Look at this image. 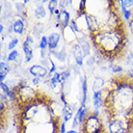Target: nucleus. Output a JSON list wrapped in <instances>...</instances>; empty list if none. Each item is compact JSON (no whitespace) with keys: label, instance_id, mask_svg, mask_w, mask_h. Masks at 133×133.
<instances>
[{"label":"nucleus","instance_id":"4","mask_svg":"<svg viewBox=\"0 0 133 133\" xmlns=\"http://www.w3.org/2000/svg\"><path fill=\"white\" fill-rule=\"evenodd\" d=\"M79 133H110L99 110L88 111L83 123L79 127Z\"/></svg>","mask_w":133,"mask_h":133},{"label":"nucleus","instance_id":"1","mask_svg":"<svg viewBox=\"0 0 133 133\" xmlns=\"http://www.w3.org/2000/svg\"><path fill=\"white\" fill-rule=\"evenodd\" d=\"M81 33L105 61L119 65L127 61L129 29L119 0L70 1Z\"/></svg>","mask_w":133,"mask_h":133},{"label":"nucleus","instance_id":"14","mask_svg":"<svg viewBox=\"0 0 133 133\" xmlns=\"http://www.w3.org/2000/svg\"><path fill=\"white\" fill-rule=\"evenodd\" d=\"M23 51L24 54H25V61H26V63L30 62L32 60V58H33V48L26 42H24L23 43Z\"/></svg>","mask_w":133,"mask_h":133},{"label":"nucleus","instance_id":"17","mask_svg":"<svg viewBox=\"0 0 133 133\" xmlns=\"http://www.w3.org/2000/svg\"><path fill=\"white\" fill-rule=\"evenodd\" d=\"M46 16V12H45V9L43 8V5H39V6L36 8L35 10V17L38 18V19H41V18H43Z\"/></svg>","mask_w":133,"mask_h":133},{"label":"nucleus","instance_id":"13","mask_svg":"<svg viewBox=\"0 0 133 133\" xmlns=\"http://www.w3.org/2000/svg\"><path fill=\"white\" fill-rule=\"evenodd\" d=\"M13 25H14V31H15V33L22 35L24 29H25V25H24L23 20L20 19V18L16 19L15 20V22L13 23Z\"/></svg>","mask_w":133,"mask_h":133},{"label":"nucleus","instance_id":"27","mask_svg":"<svg viewBox=\"0 0 133 133\" xmlns=\"http://www.w3.org/2000/svg\"><path fill=\"white\" fill-rule=\"evenodd\" d=\"M68 2H70V1H59V6H60V8H61V11L66 10L65 8H66V6L69 4Z\"/></svg>","mask_w":133,"mask_h":133},{"label":"nucleus","instance_id":"8","mask_svg":"<svg viewBox=\"0 0 133 133\" xmlns=\"http://www.w3.org/2000/svg\"><path fill=\"white\" fill-rule=\"evenodd\" d=\"M72 55L74 57V59L76 61V63L78 66H82L83 65V59H84V53L83 50L80 46V44L78 43H73L72 44Z\"/></svg>","mask_w":133,"mask_h":133},{"label":"nucleus","instance_id":"15","mask_svg":"<svg viewBox=\"0 0 133 133\" xmlns=\"http://www.w3.org/2000/svg\"><path fill=\"white\" fill-rule=\"evenodd\" d=\"M10 70L11 68L9 65H7L4 62H1V64H0V81L1 82H3L4 80H5L7 74L10 71Z\"/></svg>","mask_w":133,"mask_h":133},{"label":"nucleus","instance_id":"26","mask_svg":"<svg viewBox=\"0 0 133 133\" xmlns=\"http://www.w3.org/2000/svg\"><path fill=\"white\" fill-rule=\"evenodd\" d=\"M17 43H18V40H17V39H14V40H12L10 43H9V44H8V49L13 51V49L17 46Z\"/></svg>","mask_w":133,"mask_h":133},{"label":"nucleus","instance_id":"12","mask_svg":"<svg viewBox=\"0 0 133 133\" xmlns=\"http://www.w3.org/2000/svg\"><path fill=\"white\" fill-rule=\"evenodd\" d=\"M93 102L95 110H99L102 107V97H101V91L94 93L93 96Z\"/></svg>","mask_w":133,"mask_h":133},{"label":"nucleus","instance_id":"32","mask_svg":"<svg viewBox=\"0 0 133 133\" xmlns=\"http://www.w3.org/2000/svg\"><path fill=\"white\" fill-rule=\"evenodd\" d=\"M12 31H14V25L10 24L9 27H8V33H12Z\"/></svg>","mask_w":133,"mask_h":133},{"label":"nucleus","instance_id":"33","mask_svg":"<svg viewBox=\"0 0 133 133\" xmlns=\"http://www.w3.org/2000/svg\"><path fill=\"white\" fill-rule=\"evenodd\" d=\"M16 61H17L18 64H20L21 62H22V56H21V55H18V57H17V59Z\"/></svg>","mask_w":133,"mask_h":133},{"label":"nucleus","instance_id":"34","mask_svg":"<svg viewBox=\"0 0 133 133\" xmlns=\"http://www.w3.org/2000/svg\"><path fill=\"white\" fill-rule=\"evenodd\" d=\"M66 133H79V132L74 129H70V130H69V131H66Z\"/></svg>","mask_w":133,"mask_h":133},{"label":"nucleus","instance_id":"28","mask_svg":"<svg viewBox=\"0 0 133 133\" xmlns=\"http://www.w3.org/2000/svg\"><path fill=\"white\" fill-rule=\"evenodd\" d=\"M40 78H37V77H34L33 79H32V83H33V85L35 87H39V85H40Z\"/></svg>","mask_w":133,"mask_h":133},{"label":"nucleus","instance_id":"6","mask_svg":"<svg viewBox=\"0 0 133 133\" xmlns=\"http://www.w3.org/2000/svg\"><path fill=\"white\" fill-rule=\"evenodd\" d=\"M70 20H71L70 15L66 10L61 11L60 15L57 17V23L60 25L62 30L65 29V28H66V27L70 25Z\"/></svg>","mask_w":133,"mask_h":133},{"label":"nucleus","instance_id":"9","mask_svg":"<svg viewBox=\"0 0 133 133\" xmlns=\"http://www.w3.org/2000/svg\"><path fill=\"white\" fill-rule=\"evenodd\" d=\"M121 5L123 8L128 9L130 12V17L129 20L127 21V25H128V29H129L130 33L133 35V1H121Z\"/></svg>","mask_w":133,"mask_h":133},{"label":"nucleus","instance_id":"5","mask_svg":"<svg viewBox=\"0 0 133 133\" xmlns=\"http://www.w3.org/2000/svg\"><path fill=\"white\" fill-rule=\"evenodd\" d=\"M87 113H88V109H87V107L85 105H81L79 109L77 110V113L74 117V119H73V122H72V124H71V127L72 128L76 127H80L81 125V123H83L84 119H85V117H86Z\"/></svg>","mask_w":133,"mask_h":133},{"label":"nucleus","instance_id":"11","mask_svg":"<svg viewBox=\"0 0 133 133\" xmlns=\"http://www.w3.org/2000/svg\"><path fill=\"white\" fill-rule=\"evenodd\" d=\"M74 113V109L73 107L66 102L64 104V122L68 123L69 121L72 118V115Z\"/></svg>","mask_w":133,"mask_h":133},{"label":"nucleus","instance_id":"2","mask_svg":"<svg viewBox=\"0 0 133 133\" xmlns=\"http://www.w3.org/2000/svg\"><path fill=\"white\" fill-rule=\"evenodd\" d=\"M11 112L16 133H60L64 107L55 97L25 80L11 88Z\"/></svg>","mask_w":133,"mask_h":133},{"label":"nucleus","instance_id":"7","mask_svg":"<svg viewBox=\"0 0 133 133\" xmlns=\"http://www.w3.org/2000/svg\"><path fill=\"white\" fill-rule=\"evenodd\" d=\"M29 72L32 74L34 77L37 78H43L48 75V71L43 66H40V65H34L29 69Z\"/></svg>","mask_w":133,"mask_h":133},{"label":"nucleus","instance_id":"31","mask_svg":"<svg viewBox=\"0 0 133 133\" xmlns=\"http://www.w3.org/2000/svg\"><path fill=\"white\" fill-rule=\"evenodd\" d=\"M41 58H43V59L45 58V49L41 50Z\"/></svg>","mask_w":133,"mask_h":133},{"label":"nucleus","instance_id":"36","mask_svg":"<svg viewBox=\"0 0 133 133\" xmlns=\"http://www.w3.org/2000/svg\"><path fill=\"white\" fill-rule=\"evenodd\" d=\"M132 68H133V61H132Z\"/></svg>","mask_w":133,"mask_h":133},{"label":"nucleus","instance_id":"18","mask_svg":"<svg viewBox=\"0 0 133 133\" xmlns=\"http://www.w3.org/2000/svg\"><path fill=\"white\" fill-rule=\"evenodd\" d=\"M82 93H83V98H82V105H85L87 100V93H88V83H87L86 76L83 77L82 80Z\"/></svg>","mask_w":133,"mask_h":133},{"label":"nucleus","instance_id":"30","mask_svg":"<svg viewBox=\"0 0 133 133\" xmlns=\"http://www.w3.org/2000/svg\"><path fill=\"white\" fill-rule=\"evenodd\" d=\"M60 133H66V123L64 122L63 124H62V127H61V132Z\"/></svg>","mask_w":133,"mask_h":133},{"label":"nucleus","instance_id":"23","mask_svg":"<svg viewBox=\"0 0 133 133\" xmlns=\"http://www.w3.org/2000/svg\"><path fill=\"white\" fill-rule=\"evenodd\" d=\"M0 86H1V89H2V91H3V93L6 95L7 97H9V96L11 95V92H12L11 88H9L4 82H1V83H0Z\"/></svg>","mask_w":133,"mask_h":133},{"label":"nucleus","instance_id":"20","mask_svg":"<svg viewBox=\"0 0 133 133\" xmlns=\"http://www.w3.org/2000/svg\"><path fill=\"white\" fill-rule=\"evenodd\" d=\"M58 5H59V1H56V0H51L48 2V9H49V12L51 15H53L55 10L58 9L57 8Z\"/></svg>","mask_w":133,"mask_h":133},{"label":"nucleus","instance_id":"21","mask_svg":"<svg viewBox=\"0 0 133 133\" xmlns=\"http://www.w3.org/2000/svg\"><path fill=\"white\" fill-rule=\"evenodd\" d=\"M19 53H18V51L17 50H13V51H11L10 54L8 55V61H16L17 59V57H18Z\"/></svg>","mask_w":133,"mask_h":133},{"label":"nucleus","instance_id":"3","mask_svg":"<svg viewBox=\"0 0 133 133\" xmlns=\"http://www.w3.org/2000/svg\"><path fill=\"white\" fill-rule=\"evenodd\" d=\"M101 117L110 133H133V77L115 73L101 90Z\"/></svg>","mask_w":133,"mask_h":133},{"label":"nucleus","instance_id":"24","mask_svg":"<svg viewBox=\"0 0 133 133\" xmlns=\"http://www.w3.org/2000/svg\"><path fill=\"white\" fill-rule=\"evenodd\" d=\"M111 70L114 73H121L123 72V66H121L120 65H111Z\"/></svg>","mask_w":133,"mask_h":133},{"label":"nucleus","instance_id":"35","mask_svg":"<svg viewBox=\"0 0 133 133\" xmlns=\"http://www.w3.org/2000/svg\"><path fill=\"white\" fill-rule=\"evenodd\" d=\"M3 30H4V27H3V25L1 24V25H0V33L3 34Z\"/></svg>","mask_w":133,"mask_h":133},{"label":"nucleus","instance_id":"10","mask_svg":"<svg viewBox=\"0 0 133 133\" xmlns=\"http://www.w3.org/2000/svg\"><path fill=\"white\" fill-rule=\"evenodd\" d=\"M47 39H48V47H49V49L53 50L56 48L58 43H59L60 35L58 33H52L47 37Z\"/></svg>","mask_w":133,"mask_h":133},{"label":"nucleus","instance_id":"22","mask_svg":"<svg viewBox=\"0 0 133 133\" xmlns=\"http://www.w3.org/2000/svg\"><path fill=\"white\" fill-rule=\"evenodd\" d=\"M47 46H48V39H47V37L43 36V37H42V40H41V42H40V48H41V50H42V49H45Z\"/></svg>","mask_w":133,"mask_h":133},{"label":"nucleus","instance_id":"29","mask_svg":"<svg viewBox=\"0 0 133 133\" xmlns=\"http://www.w3.org/2000/svg\"><path fill=\"white\" fill-rule=\"evenodd\" d=\"M25 42H26V43H28L29 45H31V46L33 45V43H34L33 38H32V37H31V36H28V37H27V38H26V40H25Z\"/></svg>","mask_w":133,"mask_h":133},{"label":"nucleus","instance_id":"25","mask_svg":"<svg viewBox=\"0 0 133 133\" xmlns=\"http://www.w3.org/2000/svg\"><path fill=\"white\" fill-rule=\"evenodd\" d=\"M16 7H17V12L20 14V15H22V14H24V12H25V5H24V3H21V2H17L16 3Z\"/></svg>","mask_w":133,"mask_h":133},{"label":"nucleus","instance_id":"16","mask_svg":"<svg viewBox=\"0 0 133 133\" xmlns=\"http://www.w3.org/2000/svg\"><path fill=\"white\" fill-rule=\"evenodd\" d=\"M105 85V81L101 78H97L95 80V82L93 84V91L94 93L96 92H100L103 89V87Z\"/></svg>","mask_w":133,"mask_h":133},{"label":"nucleus","instance_id":"19","mask_svg":"<svg viewBox=\"0 0 133 133\" xmlns=\"http://www.w3.org/2000/svg\"><path fill=\"white\" fill-rule=\"evenodd\" d=\"M52 53L56 56V58L58 59V60L60 61V62H62V63H64L65 61H66V52H65V49H62L60 51V52H56V51H51Z\"/></svg>","mask_w":133,"mask_h":133}]
</instances>
